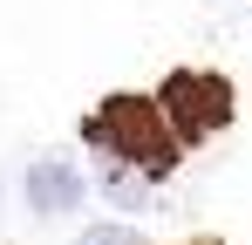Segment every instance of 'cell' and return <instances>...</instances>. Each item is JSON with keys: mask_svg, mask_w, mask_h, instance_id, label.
I'll return each mask as SVG.
<instances>
[{"mask_svg": "<svg viewBox=\"0 0 252 245\" xmlns=\"http://www.w3.org/2000/svg\"><path fill=\"white\" fill-rule=\"evenodd\" d=\"M82 143L95 157H109V163H143L150 177H170L177 157H184V136L170 129L164 102H157V95H129V89L109 95V102L82 122Z\"/></svg>", "mask_w": 252, "mask_h": 245, "instance_id": "cell-1", "label": "cell"}, {"mask_svg": "<svg viewBox=\"0 0 252 245\" xmlns=\"http://www.w3.org/2000/svg\"><path fill=\"white\" fill-rule=\"evenodd\" d=\"M157 102H164L170 129L184 136V150H191V143H211V136L232 122V109H239L232 82L211 75V68H170L164 89H157Z\"/></svg>", "mask_w": 252, "mask_h": 245, "instance_id": "cell-2", "label": "cell"}, {"mask_svg": "<svg viewBox=\"0 0 252 245\" xmlns=\"http://www.w3.org/2000/svg\"><path fill=\"white\" fill-rule=\"evenodd\" d=\"M102 163H109V157H102ZM157 184H164V177H150L143 163H109V170H102V191H109L116 211H143V204L157 198Z\"/></svg>", "mask_w": 252, "mask_h": 245, "instance_id": "cell-4", "label": "cell"}, {"mask_svg": "<svg viewBox=\"0 0 252 245\" xmlns=\"http://www.w3.org/2000/svg\"><path fill=\"white\" fill-rule=\"evenodd\" d=\"M198 245H218V239H198Z\"/></svg>", "mask_w": 252, "mask_h": 245, "instance_id": "cell-6", "label": "cell"}, {"mask_svg": "<svg viewBox=\"0 0 252 245\" xmlns=\"http://www.w3.org/2000/svg\"><path fill=\"white\" fill-rule=\"evenodd\" d=\"M82 163H68L62 150H41V157L28 163V177H21V198L34 218H68V211H82Z\"/></svg>", "mask_w": 252, "mask_h": 245, "instance_id": "cell-3", "label": "cell"}, {"mask_svg": "<svg viewBox=\"0 0 252 245\" xmlns=\"http://www.w3.org/2000/svg\"><path fill=\"white\" fill-rule=\"evenodd\" d=\"M75 245H136V232H129V225H89Z\"/></svg>", "mask_w": 252, "mask_h": 245, "instance_id": "cell-5", "label": "cell"}]
</instances>
